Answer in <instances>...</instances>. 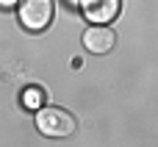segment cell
Instances as JSON below:
<instances>
[{
	"label": "cell",
	"instance_id": "obj_2",
	"mask_svg": "<svg viewBox=\"0 0 158 147\" xmlns=\"http://www.w3.org/2000/svg\"><path fill=\"white\" fill-rule=\"evenodd\" d=\"M53 19V0H22L19 3V22L28 31H44Z\"/></svg>",
	"mask_w": 158,
	"mask_h": 147
},
{
	"label": "cell",
	"instance_id": "obj_4",
	"mask_svg": "<svg viewBox=\"0 0 158 147\" xmlns=\"http://www.w3.org/2000/svg\"><path fill=\"white\" fill-rule=\"evenodd\" d=\"M114 44H117V33L106 25H94L83 33V47L94 56H103V53L114 50Z\"/></svg>",
	"mask_w": 158,
	"mask_h": 147
},
{
	"label": "cell",
	"instance_id": "obj_1",
	"mask_svg": "<svg viewBox=\"0 0 158 147\" xmlns=\"http://www.w3.org/2000/svg\"><path fill=\"white\" fill-rule=\"evenodd\" d=\"M36 128L44 133V136H53V139H61V136H69L75 133V117L64 108H56V106H44L36 111Z\"/></svg>",
	"mask_w": 158,
	"mask_h": 147
},
{
	"label": "cell",
	"instance_id": "obj_3",
	"mask_svg": "<svg viewBox=\"0 0 158 147\" xmlns=\"http://www.w3.org/2000/svg\"><path fill=\"white\" fill-rule=\"evenodd\" d=\"M119 8H122V0H81L83 17L89 22H97V25L114 22L119 17Z\"/></svg>",
	"mask_w": 158,
	"mask_h": 147
},
{
	"label": "cell",
	"instance_id": "obj_5",
	"mask_svg": "<svg viewBox=\"0 0 158 147\" xmlns=\"http://www.w3.org/2000/svg\"><path fill=\"white\" fill-rule=\"evenodd\" d=\"M25 103H28V106H36V103H39V92H36V89H31V92L25 94Z\"/></svg>",
	"mask_w": 158,
	"mask_h": 147
},
{
	"label": "cell",
	"instance_id": "obj_6",
	"mask_svg": "<svg viewBox=\"0 0 158 147\" xmlns=\"http://www.w3.org/2000/svg\"><path fill=\"white\" fill-rule=\"evenodd\" d=\"M17 3H19V0H0V6H3V8H11V6H17Z\"/></svg>",
	"mask_w": 158,
	"mask_h": 147
}]
</instances>
